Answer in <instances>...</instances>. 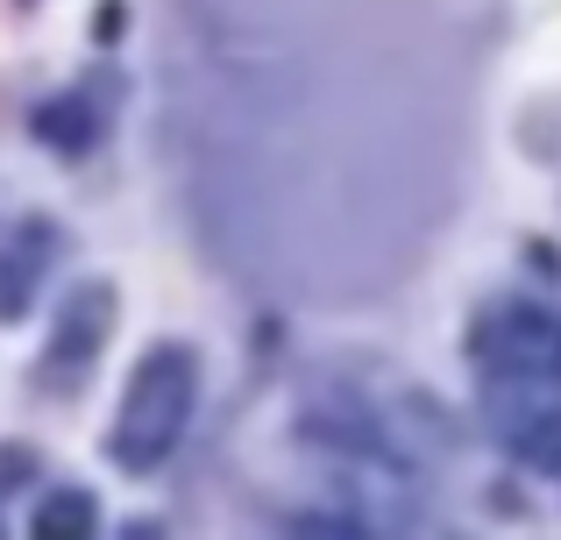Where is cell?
Here are the masks:
<instances>
[{
  "instance_id": "1",
  "label": "cell",
  "mask_w": 561,
  "mask_h": 540,
  "mask_svg": "<svg viewBox=\"0 0 561 540\" xmlns=\"http://www.w3.org/2000/svg\"><path fill=\"white\" fill-rule=\"evenodd\" d=\"M192 391H199V356L179 342H157L150 356L136 363L122 391V413H114V434H107V456L122 470H157V462L179 448L185 420H192Z\"/></svg>"
},
{
  "instance_id": "2",
  "label": "cell",
  "mask_w": 561,
  "mask_h": 540,
  "mask_svg": "<svg viewBox=\"0 0 561 540\" xmlns=\"http://www.w3.org/2000/svg\"><path fill=\"white\" fill-rule=\"evenodd\" d=\"M483 413L505 448H519L540 470H561V363H491Z\"/></svg>"
},
{
  "instance_id": "3",
  "label": "cell",
  "mask_w": 561,
  "mask_h": 540,
  "mask_svg": "<svg viewBox=\"0 0 561 540\" xmlns=\"http://www.w3.org/2000/svg\"><path fill=\"white\" fill-rule=\"evenodd\" d=\"M107 328H114V285L93 277V285H79L65 299L57 342H50V356H43V370H85V363L100 356V342H107Z\"/></svg>"
},
{
  "instance_id": "4",
  "label": "cell",
  "mask_w": 561,
  "mask_h": 540,
  "mask_svg": "<svg viewBox=\"0 0 561 540\" xmlns=\"http://www.w3.org/2000/svg\"><path fill=\"white\" fill-rule=\"evenodd\" d=\"M50 250H57V235L43 221H28L22 228V242H14V256L0 264V313H22L28 306V291H36V277H43V264H50Z\"/></svg>"
},
{
  "instance_id": "5",
  "label": "cell",
  "mask_w": 561,
  "mask_h": 540,
  "mask_svg": "<svg viewBox=\"0 0 561 540\" xmlns=\"http://www.w3.org/2000/svg\"><path fill=\"white\" fill-rule=\"evenodd\" d=\"M36 136L50 142V150H93L100 114L85 107V100H50V107H36Z\"/></svg>"
},
{
  "instance_id": "6",
  "label": "cell",
  "mask_w": 561,
  "mask_h": 540,
  "mask_svg": "<svg viewBox=\"0 0 561 540\" xmlns=\"http://www.w3.org/2000/svg\"><path fill=\"white\" fill-rule=\"evenodd\" d=\"M36 533H43V540H57V533H93V498H85V491L50 498V505L36 513Z\"/></svg>"
}]
</instances>
